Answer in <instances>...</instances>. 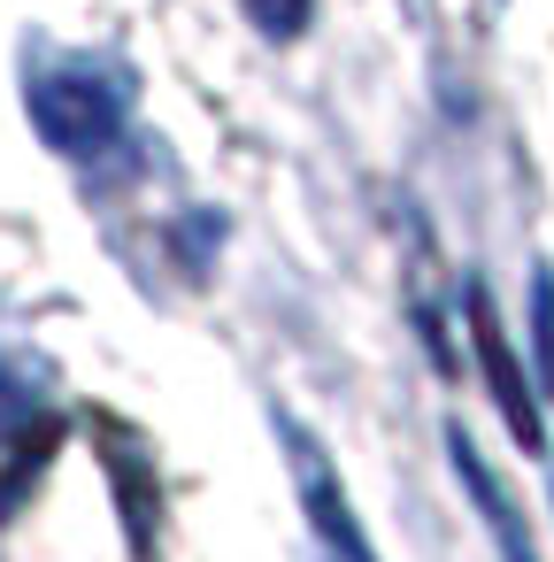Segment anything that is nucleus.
<instances>
[{"instance_id":"nucleus-1","label":"nucleus","mask_w":554,"mask_h":562,"mask_svg":"<svg viewBox=\"0 0 554 562\" xmlns=\"http://www.w3.org/2000/svg\"><path fill=\"white\" fill-rule=\"evenodd\" d=\"M24 109L55 155L101 162L132 139V70L109 55H47L24 70Z\"/></svg>"},{"instance_id":"nucleus-2","label":"nucleus","mask_w":554,"mask_h":562,"mask_svg":"<svg viewBox=\"0 0 554 562\" xmlns=\"http://www.w3.org/2000/svg\"><path fill=\"white\" fill-rule=\"evenodd\" d=\"M278 447H285L293 493H301L308 531L324 539V554H331V562H377V547H370V531H362V516H354V501H347V485H339V470H331V454H324V439H316L308 424L278 416Z\"/></svg>"},{"instance_id":"nucleus-3","label":"nucleus","mask_w":554,"mask_h":562,"mask_svg":"<svg viewBox=\"0 0 554 562\" xmlns=\"http://www.w3.org/2000/svg\"><path fill=\"white\" fill-rule=\"evenodd\" d=\"M0 454H9V501L55 454V362L0 347Z\"/></svg>"},{"instance_id":"nucleus-4","label":"nucleus","mask_w":554,"mask_h":562,"mask_svg":"<svg viewBox=\"0 0 554 562\" xmlns=\"http://www.w3.org/2000/svg\"><path fill=\"white\" fill-rule=\"evenodd\" d=\"M470 347H477V362H485V385H493V408L508 416V431H516V447H546V431H539V401H531V385H523V370H516V355H508V339H500V324H493V301H485V285H470Z\"/></svg>"},{"instance_id":"nucleus-5","label":"nucleus","mask_w":554,"mask_h":562,"mask_svg":"<svg viewBox=\"0 0 554 562\" xmlns=\"http://www.w3.org/2000/svg\"><path fill=\"white\" fill-rule=\"evenodd\" d=\"M101 462H109V477H116L124 531H132V547L147 554V547H155V470H147V447H139L124 424H101Z\"/></svg>"},{"instance_id":"nucleus-6","label":"nucleus","mask_w":554,"mask_h":562,"mask_svg":"<svg viewBox=\"0 0 554 562\" xmlns=\"http://www.w3.org/2000/svg\"><path fill=\"white\" fill-rule=\"evenodd\" d=\"M454 470H462V485H470V501H477V516L493 524V539H500V554H508V562H539V554H531V539H523V516H516V501H508V493L493 485V470L477 462V447H470L462 431H454Z\"/></svg>"},{"instance_id":"nucleus-7","label":"nucleus","mask_w":554,"mask_h":562,"mask_svg":"<svg viewBox=\"0 0 554 562\" xmlns=\"http://www.w3.org/2000/svg\"><path fill=\"white\" fill-rule=\"evenodd\" d=\"M239 9H247V24L262 32V40H301L308 32V16H316V0H239Z\"/></svg>"},{"instance_id":"nucleus-8","label":"nucleus","mask_w":554,"mask_h":562,"mask_svg":"<svg viewBox=\"0 0 554 562\" xmlns=\"http://www.w3.org/2000/svg\"><path fill=\"white\" fill-rule=\"evenodd\" d=\"M531 324H539V393H554V278L531 270Z\"/></svg>"}]
</instances>
